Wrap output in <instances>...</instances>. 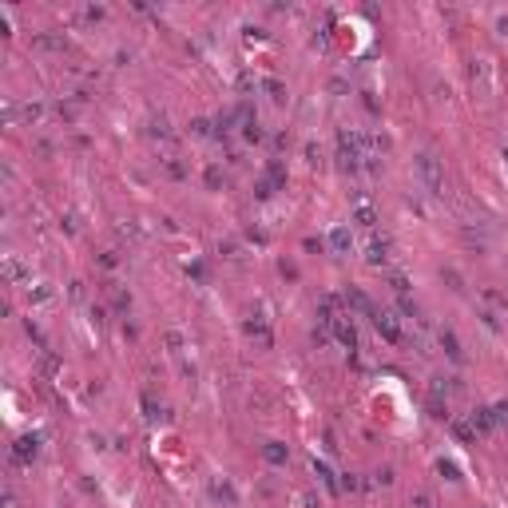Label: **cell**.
<instances>
[{"label":"cell","mask_w":508,"mask_h":508,"mask_svg":"<svg viewBox=\"0 0 508 508\" xmlns=\"http://www.w3.org/2000/svg\"><path fill=\"white\" fill-rule=\"evenodd\" d=\"M334 329H338V338H342L345 345L358 342V334H354V326H349V322H334Z\"/></svg>","instance_id":"cell-2"},{"label":"cell","mask_w":508,"mask_h":508,"mask_svg":"<svg viewBox=\"0 0 508 508\" xmlns=\"http://www.w3.org/2000/svg\"><path fill=\"white\" fill-rule=\"evenodd\" d=\"M374 322H377V329H381V334H385L389 342H397V326H393V322H389V314H381V310H374Z\"/></svg>","instance_id":"cell-1"},{"label":"cell","mask_w":508,"mask_h":508,"mask_svg":"<svg viewBox=\"0 0 508 508\" xmlns=\"http://www.w3.org/2000/svg\"><path fill=\"white\" fill-rule=\"evenodd\" d=\"M334 246H338V250H345V246H349V230H342V226H338V230H334Z\"/></svg>","instance_id":"cell-3"},{"label":"cell","mask_w":508,"mask_h":508,"mask_svg":"<svg viewBox=\"0 0 508 508\" xmlns=\"http://www.w3.org/2000/svg\"><path fill=\"white\" fill-rule=\"evenodd\" d=\"M28 453H36V441H20V448H16V461H24Z\"/></svg>","instance_id":"cell-4"}]
</instances>
